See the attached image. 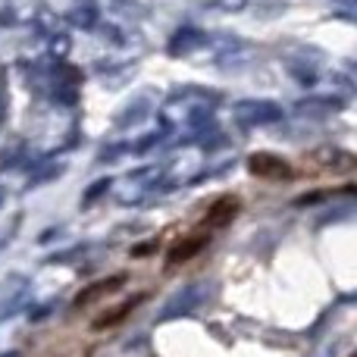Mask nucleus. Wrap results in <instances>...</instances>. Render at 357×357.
Returning <instances> with one entry per match:
<instances>
[{"label": "nucleus", "instance_id": "1", "mask_svg": "<svg viewBox=\"0 0 357 357\" xmlns=\"http://www.w3.org/2000/svg\"><path fill=\"white\" fill-rule=\"evenodd\" d=\"M251 173L266 176V178H282V176H289V167H285L279 157L257 154V157H251Z\"/></svg>", "mask_w": 357, "mask_h": 357}, {"label": "nucleus", "instance_id": "2", "mask_svg": "<svg viewBox=\"0 0 357 357\" xmlns=\"http://www.w3.org/2000/svg\"><path fill=\"white\" fill-rule=\"evenodd\" d=\"M235 210H238V201H235V197H222V201H216L213 207H210V213H207V226L210 229L226 226V222L232 220Z\"/></svg>", "mask_w": 357, "mask_h": 357}, {"label": "nucleus", "instance_id": "3", "mask_svg": "<svg viewBox=\"0 0 357 357\" xmlns=\"http://www.w3.org/2000/svg\"><path fill=\"white\" fill-rule=\"evenodd\" d=\"M142 301V298H129V301H123L119 304V307H113V310H107L104 317H100L98 323H94V329H107V326H116L119 320H123L126 314H132V307H135V304Z\"/></svg>", "mask_w": 357, "mask_h": 357}, {"label": "nucleus", "instance_id": "4", "mask_svg": "<svg viewBox=\"0 0 357 357\" xmlns=\"http://www.w3.org/2000/svg\"><path fill=\"white\" fill-rule=\"evenodd\" d=\"M207 245V238L204 235H195V238H188L185 245H176L173 251H169V264H178V260H188V257H195L201 248Z\"/></svg>", "mask_w": 357, "mask_h": 357}]
</instances>
